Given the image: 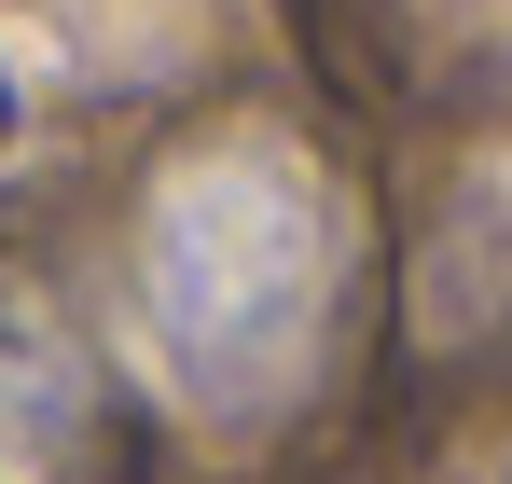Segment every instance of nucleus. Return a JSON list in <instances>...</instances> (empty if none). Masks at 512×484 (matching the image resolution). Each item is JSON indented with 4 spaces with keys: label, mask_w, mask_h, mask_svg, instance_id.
Wrapping results in <instances>:
<instances>
[{
    "label": "nucleus",
    "mask_w": 512,
    "mask_h": 484,
    "mask_svg": "<svg viewBox=\"0 0 512 484\" xmlns=\"http://www.w3.org/2000/svg\"><path fill=\"white\" fill-rule=\"evenodd\" d=\"M139 319L180 402L222 429H277L319 402L360 319V208L291 125H208L139 194Z\"/></svg>",
    "instance_id": "nucleus-1"
},
{
    "label": "nucleus",
    "mask_w": 512,
    "mask_h": 484,
    "mask_svg": "<svg viewBox=\"0 0 512 484\" xmlns=\"http://www.w3.org/2000/svg\"><path fill=\"white\" fill-rule=\"evenodd\" d=\"M416 332L443 360H512V153L443 180L416 236Z\"/></svg>",
    "instance_id": "nucleus-2"
},
{
    "label": "nucleus",
    "mask_w": 512,
    "mask_h": 484,
    "mask_svg": "<svg viewBox=\"0 0 512 484\" xmlns=\"http://www.w3.org/2000/svg\"><path fill=\"white\" fill-rule=\"evenodd\" d=\"M0 153H14V83H0Z\"/></svg>",
    "instance_id": "nucleus-3"
}]
</instances>
